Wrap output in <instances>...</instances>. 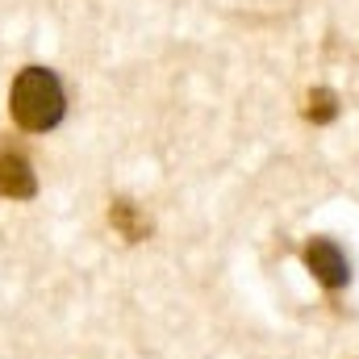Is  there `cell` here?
<instances>
[{
  "label": "cell",
  "mask_w": 359,
  "mask_h": 359,
  "mask_svg": "<svg viewBox=\"0 0 359 359\" xmlns=\"http://www.w3.org/2000/svg\"><path fill=\"white\" fill-rule=\"evenodd\" d=\"M305 117H309L313 126H330V121L339 117V92L313 88L309 92V104H305Z\"/></svg>",
  "instance_id": "obj_5"
},
{
  "label": "cell",
  "mask_w": 359,
  "mask_h": 359,
  "mask_svg": "<svg viewBox=\"0 0 359 359\" xmlns=\"http://www.w3.org/2000/svg\"><path fill=\"white\" fill-rule=\"evenodd\" d=\"M8 113L25 134H46L63 121L67 113V92L63 80L50 67H25L17 72L13 88H8Z\"/></svg>",
  "instance_id": "obj_1"
},
{
  "label": "cell",
  "mask_w": 359,
  "mask_h": 359,
  "mask_svg": "<svg viewBox=\"0 0 359 359\" xmlns=\"http://www.w3.org/2000/svg\"><path fill=\"white\" fill-rule=\"evenodd\" d=\"M109 222H113V230L126 238V243H142L147 234H151V222L138 213V205L134 201H126V196H117L113 205H109Z\"/></svg>",
  "instance_id": "obj_4"
},
{
  "label": "cell",
  "mask_w": 359,
  "mask_h": 359,
  "mask_svg": "<svg viewBox=\"0 0 359 359\" xmlns=\"http://www.w3.org/2000/svg\"><path fill=\"white\" fill-rule=\"evenodd\" d=\"M0 196L4 201H29L38 196V176L34 163L21 147H13L8 138H0Z\"/></svg>",
  "instance_id": "obj_3"
},
{
  "label": "cell",
  "mask_w": 359,
  "mask_h": 359,
  "mask_svg": "<svg viewBox=\"0 0 359 359\" xmlns=\"http://www.w3.org/2000/svg\"><path fill=\"white\" fill-rule=\"evenodd\" d=\"M301 259H305V268L313 271V280L326 292H343L351 284V259L334 238H309L301 247Z\"/></svg>",
  "instance_id": "obj_2"
}]
</instances>
